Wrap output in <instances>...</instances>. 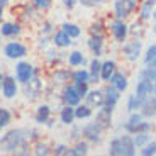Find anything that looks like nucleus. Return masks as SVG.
I'll list each match as a JSON object with an SVG mask.
<instances>
[{
  "label": "nucleus",
  "mask_w": 156,
  "mask_h": 156,
  "mask_svg": "<svg viewBox=\"0 0 156 156\" xmlns=\"http://www.w3.org/2000/svg\"><path fill=\"white\" fill-rule=\"evenodd\" d=\"M26 141L22 129H10L5 136L0 137V149L4 153H14L22 146V143Z\"/></svg>",
  "instance_id": "nucleus-1"
},
{
  "label": "nucleus",
  "mask_w": 156,
  "mask_h": 156,
  "mask_svg": "<svg viewBox=\"0 0 156 156\" xmlns=\"http://www.w3.org/2000/svg\"><path fill=\"white\" fill-rule=\"evenodd\" d=\"M24 85H26L24 94H26V97H27L29 100H36V98H39L41 95H43L44 85H43V80H41L39 76H32L31 80L26 82Z\"/></svg>",
  "instance_id": "nucleus-2"
},
{
  "label": "nucleus",
  "mask_w": 156,
  "mask_h": 156,
  "mask_svg": "<svg viewBox=\"0 0 156 156\" xmlns=\"http://www.w3.org/2000/svg\"><path fill=\"white\" fill-rule=\"evenodd\" d=\"M136 7V0H114V9H115L117 20H124Z\"/></svg>",
  "instance_id": "nucleus-3"
},
{
  "label": "nucleus",
  "mask_w": 156,
  "mask_h": 156,
  "mask_svg": "<svg viewBox=\"0 0 156 156\" xmlns=\"http://www.w3.org/2000/svg\"><path fill=\"white\" fill-rule=\"evenodd\" d=\"M136 97H139L143 102H146L148 98L154 97V83L146 82V80H139L136 85Z\"/></svg>",
  "instance_id": "nucleus-4"
},
{
  "label": "nucleus",
  "mask_w": 156,
  "mask_h": 156,
  "mask_svg": "<svg viewBox=\"0 0 156 156\" xmlns=\"http://www.w3.org/2000/svg\"><path fill=\"white\" fill-rule=\"evenodd\" d=\"M4 55L10 59H19V58H24V56L27 55V48L24 46V44L14 41V43H9L4 48Z\"/></svg>",
  "instance_id": "nucleus-5"
},
{
  "label": "nucleus",
  "mask_w": 156,
  "mask_h": 156,
  "mask_svg": "<svg viewBox=\"0 0 156 156\" xmlns=\"http://www.w3.org/2000/svg\"><path fill=\"white\" fill-rule=\"evenodd\" d=\"M32 76H34V68H32V65H29V63H26V61H20L19 65L16 66L17 82L26 83V82H29Z\"/></svg>",
  "instance_id": "nucleus-6"
},
{
  "label": "nucleus",
  "mask_w": 156,
  "mask_h": 156,
  "mask_svg": "<svg viewBox=\"0 0 156 156\" xmlns=\"http://www.w3.org/2000/svg\"><path fill=\"white\" fill-rule=\"evenodd\" d=\"M102 133H104V131H102L95 122H90V124H87L85 127L82 129V136L85 137V139L92 141V143H100L102 141Z\"/></svg>",
  "instance_id": "nucleus-7"
},
{
  "label": "nucleus",
  "mask_w": 156,
  "mask_h": 156,
  "mask_svg": "<svg viewBox=\"0 0 156 156\" xmlns=\"http://www.w3.org/2000/svg\"><path fill=\"white\" fill-rule=\"evenodd\" d=\"M63 102H65V105H68V107L80 105L82 97L78 95V92L75 90L73 85H66V87H65V90H63Z\"/></svg>",
  "instance_id": "nucleus-8"
},
{
  "label": "nucleus",
  "mask_w": 156,
  "mask_h": 156,
  "mask_svg": "<svg viewBox=\"0 0 156 156\" xmlns=\"http://www.w3.org/2000/svg\"><path fill=\"white\" fill-rule=\"evenodd\" d=\"M87 105L88 107H104L105 104V94L104 90H88V94L85 95Z\"/></svg>",
  "instance_id": "nucleus-9"
},
{
  "label": "nucleus",
  "mask_w": 156,
  "mask_h": 156,
  "mask_svg": "<svg viewBox=\"0 0 156 156\" xmlns=\"http://www.w3.org/2000/svg\"><path fill=\"white\" fill-rule=\"evenodd\" d=\"M104 94H105V104H104V109L114 112V109H115V105H117V102H119V97H121V92H117L112 85H109L105 88V92H104Z\"/></svg>",
  "instance_id": "nucleus-10"
},
{
  "label": "nucleus",
  "mask_w": 156,
  "mask_h": 156,
  "mask_svg": "<svg viewBox=\"0 0 156 156\" xmlns=\"http://www.w3.org/2000/svg\"><path fill=\"white\" fill-rule=\"evenodd\" d=\"M2 94L5 98H14L17 95V82L14 76H4L2 80Z\"/></svg>",
  "instance_id": "nucleus-11"
},
{
  "label": "nucleus",
  "mask_w": 156,
  "mask_h": 156,
  "mask_svg": "<svg viewBox=\"0 0 156 156\" xmlns=\"http://www.w3.org/2000/svg\"><path fill=\"white\" fill-rule=\"evenodd\" d=\"M95 124H97L102 131L110 129V126H112V112L102 107V109L97 112V115H95Z\"/></svg>",
  "instance_id": "nucleus-12"
},
{
  "label": "nucleus",
  "mask_w": 156,
  "mask_h": 156,
  "mask_svg": "<svg viewBox=\"0 0 156 156\" xmlns=\"http://www.w3.org/2000/svg\"><path fill=\"white\" fill-rule=\"evenodd\" d=\"M110 31H112V36L115 37L117 43H124L127 37V26L124 24V20H114L110 24Z\"/></svg>",
  "instance_id": "nucleus-13"
},
{
  "label": "nucleus",
  "mask_w": 156,
  "mask_h": 156,
  "mask_svg": "<svg viewBox=\"0 0 156 156\" xmlns=\"http://www.w3.org/2000/svg\"><path fill=\"white\" fill-rule=\"evenodd\" d=\"M109 82L117 92H124V90H127V87H129L127 76H126L124 73H121V71H114L112 76L109 78Z\"/></svg>",
  "instance_id": "nucleus-14"
},
{
  "label": "nucleus",
  "mask_w": 156,
  "mask_h": 156,
  "mask_svg": "<svg viewBox=\"0 0 156 156\" xmlns=\"http://www.w3.org/2000/svg\"><path fill=\"white\" fill-rule=\"evenodd\" d=\"M121 141V156H136V146H134V141H133V136H126L119 137Z\"/></svg>",
  "instance_id": "nucleus-15"
},
{
  "label": "nucleus",
  "mask_w": 156,
  "mask_h": 156,
  "mask_svg": "<svg viewBox=\"0 0 156 156\" xmlns=\"http://www.w3.org/2000/svg\"><path fill=\"white\" fill-rule=\"evenodd\" d=\"M124 53H126V58L129 61H137L139 58V53H141V43L139 41H131L124 46Z\"/></svg>",
  "instance_id": "nucleus-16"
},
{
  "label": "nucleus",
  "mask_w": 156,
  "mask_h": 156,
  "mask_svg": "<svg viewBox=\"0 0 156 156\" xmlns=\"http://www.w3.org/2000/svg\"><path fill=\"white\" fill-rule=\"evenodd\" d=\"M88 48L92 49V53H94L97 58L102 56V51H104V37H102L100 34H94L88 41Z\"/></svg>",
  "instance_id": "nucleus-17"
},
{
  "label": "nucleus",
  "mask_w": 156,
  "mask_h": 156,
  "mask_svg": "<svg viewBox=\"0 0 156 156\" xmlns=\"http://www.w3.org/2000/svg\"><path fill=\"white\" fill-rule=\"evenodd\" d=\"M114 71H115V63H114L112 59L100 63V78L104 82H109V78L112 76Z\"/></svg>",
  "instance_id": "nucleus-18"
},
{
  "label": "nucleus",
  "mask_w": 156,
  "mask_h": 156,
  "mask_svg": "<svg viewBox=\"0 0 156 156\" xmlns=\"http://www.w3.org/2000/svg\"><path fill=\"white\" fill-rule=\"evenodd\" d=\"M141 122H143V115H141L139 112H133V114H131V117H129V121L126 122L124 127H126L127 133L134 134V133H136V129H137V126H139Z\"/></svg>",
  "instance_id": "nucleus-19"
},
{
  "label": "nucleus",
  "mask_w": 156,
  "mask_h": 156,
  "mask_svg": "<svg viewBox=\"0 0 156 156\" xmlns=\"http://www.w3.org/2000/svg\"><path fill=\"white\" fill-rule=\"evenodd\" d=\"M88 75H90L88 83H98V82H100V61H98L97 58L92 59V63H90Z\"/></svg>",
  "instance_id": "nucleus-20"
},
{
  "label": "nucleus",
  "mask_w": 156,
  "mask_h": 156,
  "mask_svg": "<svg viewBox=\"0 0 156 156\" xmlns=\"http://www.w3.org/2000/svg\"><path fill=\"white\" fill-rule=\"evenodd\" d=\"M49 115H51V109L49 105H39L37 112H36V122L39 124H49Z\"/></svg>",
  "instance_id": "nucleus-21"
},
{
  "label": "nucleus",
  "mask_w": 156,
  "mask_h": 156,
  "mask_svg": "<svg viewBox=\"0 0 156 156\" xmlns=\"http://www.w3.org/2000/svg\"><path fill=\"white\" fill-rule=\"evenodd\" d=\"M32 154L34 156H49L51 154V148L48 143L44 141H36L32 146Z\"/></svg>",
  "instance_id": "nucleus-22"
},
{
  "label": "nucleus",
  "mask_w": 156,
  "mask_h": 156,
  "mask_svg": "<svg viewBox=\"0 0 156 156\" xmlns=\"http://www.w3.org/2000/svg\"><path fill=\"white\" fill-rule=\"evenodd\" d=\"M154 107H156V104H154V97H151V98H148V100L141 105V115L143 117H148V119H151V117H154Z\"/></svg>",
  "instance_id": "nucleus-23"
},
{
  "label": "nucleus",
  "mask_w": 156,
  "mask_h": 156,
  "mask_svg": "<svg viewBox=\"0 0 156 156\" xmlns=\"http://www.w3.org/2000/svg\"><path fill=\"white\" fill-rule=\"evenodd\" d=\"M59 119H61V122L65 126H71L75 121V112H73V107H68L65 105L61 109V112H59Z\"/></svg>",
  "instance_id": "nucleus-24"
},
{
  "label": "nucleus",
  "mask_w": 156,
  "mask_h": 156,
  "mask_svg": "<svg viewBox=\"0 0 156 156\" xmlns=\"http://www.w3.org/2000/svg\"><path fill=\"white\" fill-rule=\"evenodd\" d=\"M53 43H55V46H58V48H68L73 41H71L70 37H68L66 34L63 31H58V32H55V37H53Z\"/></svg>",
  "instance_id": "nucleus-25"
},
{
  "label": "nucleus",
  "mask_w": 156,
  "mask_h": 156,
  "mask_svg": "<svg viewBox=\"0 0 156 156\" xmlns=\"http://www.w3.org/2000/svg\"><path fill=\"white\" fill-rule=\"evenodd\" d=\"M71 78V73L68 70H56L53 73V82L55 83H59V85H65V83L70 82Z\"/></svg>",
  "instance_id": "nucleus-26"
},
{
  "label": "nucleus",
  "mask_w": 156,
  "mask_h": 156,
  "mask_svg": "<svg viewBox=\"0 0 156 156\" xmlns=\"http://www.w3.org/2000/svg\"><path fill=\"white\" fill-rule=\"evenodd\" d=\"M65 34L68 36L70 39H73V37H78V36L82 34V29L78 27L76 24H70V22H65L63 24V29H61Z\"/></svg>",
  "instance_id": "nucleus-27"
},
{
  "label": "nucleus",
  "mask_w": 156,
  "mask_h": 156,
  "mask_svg": "<svg viewBox=\"0 0 156 156\" xmlns=\"http://www.w3.org/2000/svg\"><path fill=\"white\" fill-rule=\"evenodd\" d=\"M73 112H75V119H80V121L92 117V109L88 105H76L73 109Z\"/></svg>",
  "instance_id": "nucleus-28"
},
{
  "label": "nucleus",
  "mask_w": 156,
  "mask_h": 156,
  "mask_svg": "<svg viewBox=\"0 0 156 156\" xmlns=\"http://www.w3.org/2000/svg\"><path fill=\"white\" fill-rule=\"evenodd\" d=\"M153 12H154V0H146L143 9H141V19H151L153 17Z\"/></svg>",
  "instance_id": "nucleus-29"
},
{
  "label": "nucleus",
  "mask_w": 156,
  "mask_h": 156,
  "mask_svg": "<svg viewBox=\"0 0 156 156\" xmlns=\"http://www.w3.org/2000/svg\"><path fill=\"white\" fill-rule=\"evenodd\" d=\"M20 34V26L19 24H12V22H5L2 26V36H17Z\"/></svg>",
  "instance_id": "nucleus-30"
},
{
  "label": "nucleus",
  "mask_w": 156,
  "mask_h": 156,
  "mask_svg": "<svg viewBox=\"0 0 156 156\" xmlns=\"http://www.w3.org/2000/svg\"><path fill=\"white\" fill-rule=\"evenodd\" d=\"M68 63H70V66H82V65H85V56L80 51H73L68 56Z\"/></svg>",
  "instance_id": "nucleus-31"
},
{
  "label": "nucleus",
  "mask_w": 156,
  "mask_h": 156,
  "mask_svg": "<svg viewBox=\"0 0 156 156\" xmlns=\"http://www.w3.org/2000/svg\"><path fill=\"white\" fill-rule=\"evenodd\" d=\"M88 71L87 70H76L71 73V80H73V83L76 85V83H88Z\"/></svg>",
  "instance_id": "nucleus-32"
},
{
  "label": "nucleus",
  "mask_w": 156,
  "mask_h": 156,
  "mask_svg": "<svg viewBox=\"0 0 156 156\" xmlns=\"http://www.w3.org/2000/svg\"><path fill=\"white\" fill-rule=\"evenodd\" d=\"M144 102L141 100L139 97H136V95H129L127 98V110L129 112H137V109H141V105H143Z\"/></svg>",
  "instance_id": "nucleus-33"
},
{
  "label": "nucleus",
  "mask_w": 156,
  "mask_h": 156,
  "mask_svg": "<svg viewBox=\"0 0 156 156\" xmlns=\"http://www.w3.org/2000/svg\"><path fill=\"white\" fill-rule=\"evenodd\" d=\"M139 80H146V82L154 83V65H149V66L143 68L139 71Z\"/></svg>",
  "instance_id": "nucleus-34"
},
{
  "label": "nucleus",
  "mask_w": 156,
  "mask_h": 156,
  "mask_svg": "<svg viewBox=\"0 0 156 156\" xmlns=\"http://www.w3.org/2000/svg\"><path fill=\"white\" fill-rule=\"evenodd\" d=\"M133 141H134V146L136 148H143L144 144L149 143V133H136Z\"/></svg>",
  "instance_id": "nucleus-35"
},
{
  "label": "nucleus",
  "mask_w": 156,
  "mask_h": 156,
  "mask_svg": "<svg viewBox=\"0 0 156 156\" xmlns=\"http://www.w3.org/2000/svg\"><path fill=\"white\" fill-rule=\"evenodd\" d=\"M10 121H12V114L9 112L7 109H2V107H0V131L7 127V126L10 124Z\"/></svg>",
  "instance_id": "nucleus-36"
},
{
  "label": "nucleus",
  "mask_w": 156,
  "mask_h": 156,
  "mask_svg": "<svg viewBox=\"0 0 156 156\" xmlns=\"http://www.w3.org/2000/svg\"><path fill=\"white\" fill-rule=\"evenodd\" d=\"M73 149L76 153V156H88V143L87 141H78Z\"/></svg>",
  "instance_id": "nucleus-37"
},
{
  "label": "nucleus",
  "mask_w": 156,
  "mask_h": 156,
  "mask_svg": "<svg viewBox=\"0 0 156 156\" xmlns=\"http://www.w3.org/2000/svg\"><path fill=\"white\" fill-rule=\"evenodd\" d=\"M109 156H121V141H119V137H115V139L110 141Z\"/></svg>",
  "instance_id": "nucleus-38"
},
{
  "label": "nucleus",
  "mask_w": 156,
  "mask_h": 156,
  "mask_svg": "<svg viewBox=\"0 0 156 156\" xmlns=\"http://www.w3.org/2000/svg\"><path fill=\"white\" fill-rule=\"evenodd\" d=\"M156 153V143L154 141H149L148 144L143 146V149H141V156H154Z\"/></svg>",
  "instance_id": "nucleus-39"
},
{
  "label": "nucleus",
  "mask_w": 156,
  "mask_h": 156,
  "mask_svg": "<svg viewBox=\"0 0 156 156\" xmlns=\"http://www.w3.org/2000/svg\"><path fill=\"white\" fill-rule=\"evenodd\" d=\"M154 56H156V46H154V44H151V46L148 48V53H146V58H144L146 66L154 65Z\"/></svg>",
  "instance_id": "nucleus-40"
},
{
  "label": "nucleus",
  "mask_w": 156,
  "mask_h": 156,
  "mask_svg": "<svg viewBox=\"0 0 156 156\" xmlns=\"http://www.w3.org/2000/svg\"><path fill=\"white\" fill-rule=\"evenodd\" d=\"M73 87H75V90L78 92V95H80L82 98L88 94V83H76V85H73Z\"/></svg>",
  "instance_id": "nucleus-41"
},
{
  "label": "nucleus",
  "mask_w": 156,
  "mask_h": 156,
  "mask_svg": "<svg viewBox=\"0 0 156 156\" xmlns=\"http://www.w3.org/2000/svg\"><path fill=\"white\" fill-rule=\"evenodd\" d=\"M32 4H34L37 9H43L44 10V9H48L51 4H53V0H32Z\"/></svg>",
  "instance_id": "nucleus-42"
},
{
  "label": "nucleus",
  "mask_w": 156,
  "mask_h": 156,
  "mask_svg": "<svg viewBox=\"0 0 156 156\" xmlns=\"http://www.w3.org/2000/svg\"><path fill=\"white\" fill-rule=\"evenodd\" d=\"M14 156H29V151H27V139L22 143V146L19 148V151H16Z\"/></svg>",
  "instance_id": "nucleus-43"
},
{
  "label": "nucleus",
  "mask_w": 156,
  "mask_h": 156,
  "mask_svg": "<svg viewBox=\"0 0 156 156\" xmlns=\"http://www.w3.org/2000/svg\"><path fill=\"white\" fill-rule=\"evenodd\" d=\"M65 149H66V146H65V144H58V146L55 148V151H53V153H55V156H61Z\"/></svg>",
  "instance_id": "nucleus-44"
},
{
  "label": "nucleus",
  "mask_w": 156,
  "mask_h": 156,
  "mask_svg": "<svg viewBox=\"0 0 156 156\" xmlns=\"http://www.w3.org/2000/svg\"><path fill=\"white\" fill-rule=\"evenodd\" d=\"M61 156H76V153H75V149L73 148H66L65 151H63V154Z\"/></svg>",
  "instance_id": "nucleus-45"
},
{
  "label": "nucleus",
  "mask_w": 156,
  "mask_h": 156,
  "mask_svg": "<svg viewBox=\"0 0 156 156\" xmlns=\"http://www.w3.org/2000/svg\"><path fill=\"white\" fill-rule=\"evenodd\" d=\"M63 4H65V7L73 9V7H75V4H76V0H63Z\"/></svg>",
  "instance_id": "nucleus-46"
},
{
  "label": "nucleus",
  "mask_w": 156,
  "mask_h": 156,
  "mask_svg": "<svg viewBox=\"0 0 156 156\" xmlns=\"http://www.w3.org/2000/svg\"><path fill=\"white\" fill-rule=\"evenodd\" d=\"M27 134H31V136H27V137H31V139H37V131H36V129H29Z\"/></svg>",
  "instance_id": "nucleus-47"
},
{
  "label": "nucleus",
  "mask_w": 156,
  "mask_h": 156,
  "mask_svg": "<svg viewBox=\"0 0 156 156\" xmlns=\"http://www.w3.org/2000/svg\"><path fill=\"white\" fill-rule=\"evenodd\" d=\"M83 5H94V0H80Z\"/></svg>",
  "instance_id": "nucleus-48"
},
{
  "label": "nucleus",
  "mask_w": 156,
  "mask_h": 156,
  "mask_svg": "<svg viewBox=\"0 0 156 156\" xmlns=\"http://www.w3.org/2000/svg\"><path fill=\"white\" fill-rule=\"evenodd\" d=\"M2 17H4V9H2V5H0V22H2Z\"/></svg>",
  "instance_id": "nucleus-49"
},
{
  "label": "nucleus",
  "mask_w": 156,
  "mask_h": 156,
  "mask_svg": "<svg viewBox=\"0 0 156 156\" xmlns=\"http://www.w3.org/2000/svg\"><path fill=\"white\" fill-rule=\"evenodd\" d=\"M5 4H9V0H0V5H2V7H4Z\"/></svg>",
  "instance_id": "nucleus-50"
},
{
  "label": "nucleus",
  "mask_w": 156,
  "mask_h": 156,
  "mask_svg": "<svg viewBox=\"0 0 156 156\" xmlns=\"http://www.w3.org/2000/svg\"><path fill=\"white\" fill-rule=\"evenodd\" d=\"M2 80H4V76H2V73H0V87H2Z\"/></svg>",
  "instance_id": "nucleus-51"
},
{
  "label": "nucleus",
  "mask_w": 156,
  "mask_h": 156,
  "mask_svg": "<svg viewBox=\"0 0 156 156\" xmlns=\"http://www.w3.org/2000/svg\"><path fill=\"white\" fill-rule=\"evenodd\" d=\"M98 2H102V0H94V4H98Z\"/></svg>",
  "instance_id": "nucleus-52"
}]
</instances>
